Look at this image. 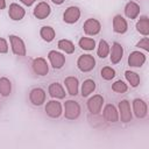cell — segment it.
Returning <instances> with one entry per match:
<instances>
[{
	"label": "cell",
	"instance_id": "6da1fadb",
	"mask_svg": "<svg viewBox=\"0 0 149 149\" xmlns=\"http://www.w3.org/2000/svg\"><path fill=\"white\" fill-rule=\"evenodd\" d=\"M95 61L91 55H83L78 59V68L81 71H90L94 68Z\"/></svg>",
	"mask_w": 149,
	"mask_h": 149
},
{
	"label": "cell",
	"instance_id": "7a4b0ae2",
	"mask_svg": "<svg viewBox=\"0 0 149 149\" xmlns=\"http://www.w3.org/2000/svg\"><path fill=\"white\" fill-rule=\"evenodd\" d=\"M79 105L72 100L65 102V116L68 119H76L79 115Z\"/></svg>",
	"mask_w": 149,
	"mask_h": 149
},
{
	"label": "cell",
	"instance_id": "3957f363",
	"mask_svg": "<svg viewBox=\"0 0 149 149\" xmlns=\"http://www.w3.org/2000/svg\"><path fill=\"white\" fill-rule=\"evenodd\" d=\"M84 30H85V33L88 34V35H95V34H98L99 30H100V24H99V22H98L97 20L90 19V20H87V21L85 22V24H84Z\"/></svg>",
	"mask_w": 149,
	"mask_h": 149
},
{
	"label": "cell",
	"instance_id": "277c9868",
	"mask_svg": "<svg viewBox=\"0 0 149 149\" xmlns=\"http://www.w3.org/2000/svg\"><path fill=\"white\" fill-rule=\"evenodd\" d=\"M45 112L52 116V118H57L61 115L62 113V107H61V104L57 102V101H49L48 105L45 106Z\"/></svg>",
	"mask_w": 149,
	"mask_h": 149
},
{
	"label": "cell",
	"instance_id": "5b68a950",
	"mask_svg": "<svg viewBox=\"0 0 149 149\" xmlns=\"http://www.w3.org/2000/svg\"><path fill=\"white\" fill-rule=\"evenodd\" d=\"M10 42H12V47H13V51L16 55H21L23 56L26 54V49H24V44L22 42V40H20L16 36H10Z\"/></svg>",
	"mask_w": 149,
	"mask_h": 149
},
{
	"label": "cell",
	"instance_id": "8992f818",
	"mask_svg": "<svg viewBox=\"0 0 149 149\" xmlns=\"http://www.w3.org/2000/svg\"><path fill=\"white\" fill-rule=\"evenodd\" d=\"M133 106H134V112L137 118H144L147 115V105L143 100L135 99Z\"/></svg>",
	"mask_w": 149,
	"mask_h": 149
},
{
	"label": "cell",
	"instance_id": "52a82bcc",
	"mask_svg": "<svg viewBox=\"0 0 149 149\" xmlns=\"http://www.w3.org/2000/svg\"><path fill=\"white\" fill-rule=\"evenodd\" d=\"M146 61V56L141 52H137V51H134L129 55V58H128V63L129 65L132 66H141Z\"/></svg>",
	"mask_w": 149,
	"mask_h": 149
},
{
	"label": "cell",
	"instance_id": "ba28073f",
	"mask_svg": "<svg viewBox=\"0 0 149 149\" xmlns=\"http://www.w3.org/2000/svg\"><path fill=\"white\" fill-rule=\"evenodd\" d=\"M50 13V7L49 5H47L45 2H41L38 3L36 7H35V10H34V15L37 17V19H44L49 15Z\"/></svg>",
	"mask_w": 149,
	"mask_h": 149
},
{
	"label": "cell",
	"instance_id": "9c48e42d",
	"mask_svg": "<svg viewBox=\"0 0 149 149\" xmlns=\"http://www.w3.org/2000/svg\"><path fill=\"white\" fill-rule=\"evenodd\" d=\"M79 14L80 13H79V9L77 7H70L64 13V21L68 22V23H73L78 20Z\"/></svg>",
	"mask_w": 149,
	"mask_h": 149
},
{
	"label": "cell",
	"instance_id": "30bf717a",
	"mask_svg": "<svg viewBox=\"0 0 149 149\" xmlns=\"http://www.w3.org/2000/svg\"><path fill=\"white\" fill-rule=\"evenodd\" d=\"M49 59H50L52 66L54 68H57V69L62 68L63 64H64V62H65L64 56L62 54H59V52H56V51H51L49 54Z\"/></svg>",
	"mask_w": 149,
	"mask_h": 149
},
{
	"label": "cell",
	"instance_id": "8fae6325",
	"mask_svg": "<svg viewBox=\"0 0 149 149\" xmlns=\"http://www.w3.org/2000/svg\"><path fill=\"white\" fill-rule=\"evenodd\" d=\"M102 102H104V99L100 95H94L93 98H91L88 100V104H87L88 105V109L92 113H98V112H100Z\"/></svg>",
	"mask_w": 149,
	"mask_h": 149
},
{
	"label": "cell",
	"instance_id": "7c38bea8",
	"mask_svg": "<svg viewBox=\"0 0 149 149\" xmlns=\"http://www.w3.org/2000/svg\"><path fill=\"white\" fill-rule=\"evenodd\" d=\"M120 107V112H121V120L123 122H128L132 119V114H130V108H129V104L127 100H122L119 105Z\"/></svg>",
	"mask_w": 149,
	"mask_h": 149
},
{
	"label": "cell",
	"instance_id": "4fadbf2b",
	"mask_svg": "<svg viewBox=\"0 0 149 149\" xmlns=\"http://www.w3.org/2000/svg\"><path fill=\"white\" fill-rule=\"evenodd\" d=\"M33 66H34V70L37 74H41V76H44L47 74L48 72V65L45 63V61L43 58H37L34 61L33 63Z\"/></svg>",
	"mask_w": 149,
	"mask_h": 149
},
{
	"label": "cell",
	"instance_id": "5bb4252c",
	"mask_svg": "<svg viewBox=\"0 0 149 149\" xmlns=\"http://www.w3.org/2000/svg\"><path fill=\"white\" fill-rule=\"evenodd\" d=\"M44 98H45L44 91L41 88H34L30 92V100L34 105H41L44 101Z\"/></svg>",
	"mask_w": 149,
	"mask_h": 149
},
{
	"label": "cell",
	"instance_id": "9a60e30c",
	"mask_svg": "<svg viewBox=\"0 0 149 149\" xmlns=\"http://www.w3.org/2000/svg\"><path fill=\"white\" fill-rule=\"evenodd\" d=\"M113 27H114V30L116 33L122 34V33H125L127 30V22L122 16L116 15L114 17V20H113Z\"/></svg>",
	"mask_w": 149,
	"mask_h": 149
},
{
	"label": "cell",
	"instance_id": "2e32d148",
	"mask_svg": "<svg viewBox=\"0 0 149 149\" xmlns=\"http://www.w3.org/2000/svg\"><path fill=\"white\" fill-rule=\"evenodd\" d=\"M104 116L107 121H111V122L118 121V113H116L115 107L112 105H107L105 107V111H104Z\"/></svg>",
	"mask_w": 149,
	"mask_h": 149
},
{
	"label": "cell",
	"instance_id": "e0dca14e",
	"mask_svg": "<svg viewBox=\"0 0 149 149\" xmlns=\"http://www.w3.org/2000/svg\"><path fill=\"white\" fill-rule=\"evenodd\" d=\"M24 15V10L19 6V5H10L9 7V16L13 19V20H20L22 19Z\"/></svg>",
	"mask_w": 149,
	"mask_h": 149
},
{
	"label": "cell",
	"instance_id": "ac0fdd59",
	"mask_svg": "<svg viewBox=\"0 0 149 149\" xmlns=\"http://www.w3.org/2000/svg\"><path fill=\"white\" fill-rule=\"evenodd\" d=\"M122 47L119 43H114L112 47V56H111V61L112 63H118L120 62V59L122 58Z\"/></svg>",
	"mask_w": 149,
	"mask_h": 149
},
{
	"label": "cell",
	"instance_id": "d6986e66",
	"mask_svg": "<svg viewBox=\"0 0 149 149\" xmlns=\"http://www.w3.org/2000/svg\"><path fill=\"white\" fill-rule=\"evenodd\" d=\"M65 85L71 95H76L78 92V80L73 77H69L65 79Z\"/></svg>",
	"mask_w": 149,
	"mask_h": 149
},
{
	"label": "cell",
	"instance_id": "ffe728a7",
	"mask_svg": "<svg viewBox=\"0 0 149 149\" xmlns=\"http://www.w3.org/2000/svg\"><path fill=\"white\" fill-rule=\"evenodd\" d=\"M49 93H50V95L54 97V98H64V95H65V93H64L62 86H61L58 83H54V84L50 85V87H49Z\"/></svg>",
	"mask_w": 149,
	"mask_h": 149
},
{
	"label": "cell",
	"instance_id": "44dd1931",
	"mask_svg": "<svg viewBox=\"0 0 149 149\" xmlns=\"http://www.w3.org/2000/svg\"><path fill=\"white\" fill-rule=\"evenodd\" d=\"M140 13V7L135 2H129L126 6V15L130 19H135Z\"/></svg>",
	"mask_w": 149,
	"mask_h": 149
},
{
	"label": "cell",
	"instance_id": "7402d4cb",
	"mask_svg": "<svg viewBox=\"0 0 149 149\" xmlns=\"http://www.w3.org/2000/svg\"><path fill=\"white\" fill-rule=\"evenodd\" d=\"M136 28H137V30H139L141 34L148 35V33H149V21H148V17H147V16L141 17L140 21H139L137 24H136Z\"/></svg>",
	"mask_w": 149,
	"mask_h": 149
},
{
	"label": "cell",
	"instance_id": "603a6c76",
	"mask_svg": "<svg viewBox=\"0 0 149 149\" xmlns=\"http://www.w3.org/2000/svg\"><path fill=\"white\" fill-rule=\"evenodd\" d=\"M94 88H95V84H94L93 80H91V79L85 80L84 84H83V87H81V94H83V97L88 95L91 92H93Z\"/></svg>",
	"mask_w": 149,
	"mask_h": 149
},
{
	"label": "cell",
	"instance_id": "cb8c5ba5",
	"mask_svg": "<svg viewBox=\"0 0 149 149\" xmlns=\"http://www.w3.org/2000/svg\"><path fill=\"white\" fill-rule=\"evenodd\" d=\"M41 36H42L45 41L50 42V41H52V38L55 37V31H54V29H52L51 27H43L42 30H41Z\"/></svg>",
	"mask_w": 149,
	"mask_h": 149
},
{
	"label": "cell",
	"instance_id": "d4e9b609",
	"mask_svg": "<svg viewBox=\"0 0 149 149\" xmlns=\"http://www.w3.org/2000/svg\"><path fill=\"white\" fill-rule=\"evenodd\" d=\"M10 92V83L6 78L0 79V93L2 95H8Z\"/></svg>",
	"mask_w": 149,
	"mask_h": 149
},
{
	"label": "cell",
	"instance_id": "484cf974",
	"mask_svg": "<svg viewBox=\"0 0 149 149\" xmlns=\"http://www.w3.org/2000/svg\"><path fill=\"white\" fill-rule=\"evenodd\" d=\"M58 47H59V49L64 50V51L68 52V54H71V52H73V50H74L73 44H72L70 41H66V40L59 41V42H58Z\"/></svg>",
	"mask_w": 149,
	"mask_h": 149
},
{
	"label": "cell",
	"instance_id": "4316f807",
	"mask_svg": "<svg viewBox=\"0 0 149 149\" xmlns=\"http://www.w3.org/2000/svg\"><path fill=\"white\" fill-rule=\"evenodd\" d=\"M126 78H127V80L130 83V85L132 86H137L139 85V83H140V77L135 73V72H132V71H127L126 72Z\"/></svg>",
	"mask_w": 149,
	"mask_h": 149
},
{
	"label": "cell",
	"instance_id": "83f0119b",
	"mask_svg": "<svg viewBox=\"0 0 149 149\" xmlns=\"http://www.w3.org/2000/svg\"><path fill=\"white\" fill-rule=\"evenodd\" d=\"M79 45L84 49V50H92L94 48V41L92 38H86V37H83L80 41H79Z\"/></svg>",
	"mask_w": 149,
	"mask_h": 149
},
{
	"label": "cell",
	"instance_id": "f1b7e54d",
	"mask_svg": "<svg viewBox=\"0 0 149 149\" xmlns=\"http://www.w3.org/2000/svg\"><path fill=\"white\" fill-rule=\"evenodd\" d=\"M108 51H109V48H108V44L105 42V41H100L99 43V49H98V55L99 57L104 58L108 55Z\"/></svg>",
	"mask_w": 149,
	"mask_h": 149
},
{
	"label": "cell",
	"instance_id": "f546056e",
	"mask_svg": "<svg viewBox=\"0 0 149 149\" xmlns=\"http://www.w3.org/2000/svg\"><path fill=\"white\" fill-rule=\"evenodd\" d=\"M112 88H113V91H115V92L123 93V92H126V91H127V85H126L123 81L118 80V81H115V83L113 84Z\"/></svg>",
	"mask_w": 149,
	"mask_h": 149
},
{
	"label": "cell",
	"instance_id": "4dcf8cb0",
	"mask_svg": "<svg viewBox=\"0 0 149 149\" xmlns=\"http://www.w3.org/2000/svg\"><path fill=\"white\" fill-rule=\"evenodd\" d=\"M101 76H102L105 79L109 80V79H112V78L115 76V71H114L113 69H111V68H104V69L101 70Z\"/></svg>",
	"mask_w": 149,
	"mask_h": 149
},
{
	"label": "cell",
	"instance_id": "1f68e13d",
	"mask_svg": "<svg viewBox=\"0 0 149 149\" xmlns=\"http://www.w3.org/2000/svg\"><path fill=\"white\" fill-rule=\"evenodd\" d=\"M137 47H139V48L141 47V48H143L144 50H147V51H148V50H149V41H148V38H147V37H144L142 41H140V42L137 43Z\"/></svg>",
	"mask_w": 149,
	"mask_h": 149
},
{
	"label": "cell",
	"instance_id": "d6a6232c",
	"mask_svg": "<svg viewBox=\"0 0 149 149\" xmlns=\"http://www.w3.org/2000/svg\"><path fill=\"white\" fill-rule=\"evenodd\" d=\"M0 52H7V43L3 38H0Z\"/></svg>",
	"mask_w": 149,
	"mask_h": 149
},
{
	"label": "cell",
	"instance_id": "836d02e7",
	"mask_svg": "<svg viewBox=\"0 0 149 149\" xmlns=\"http://www.w3.org/2000/svg\"><path fill=\"white\" fill-rule=\"evenodd\" d=\"M21 1H22L23 3H26L27 6H30V5H31V3H33L35 0H21Z\"/></svg>",
	"mask_w": 149,
	"mask_h": 149
},
{
	"label": "cell",
	"instance_id": "e575fe53",
	"mask_svg": "<svg viewBox=\"0 0 149 149\" xmlns=\"http://www.w3.org/2000/svg\"><path fill=\"white\" fill-rule=\"evenodd\" d=\"M5 0H0V9H2L3 7H5Z\"/></svg>",
	"mask_w": 149,
	"mask_h": 149
},
{
	"label": "cell",
	"instance_id": "d590c367",
	"mask_svg": "<svg viewBox=\"0 0 149 149\" xmlns=\"http://www.w3.org/2000/svg\"><path fill=\"white\" fill-rule=\"evenodd\" d=\"M52 1H54L55 3H57V5H59V3H62L64 0H52Z\"/></svg>",
	"mask_w": 149,
	"mask_h": 149
}]
</instances>
